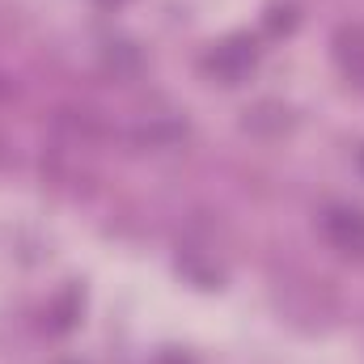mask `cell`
Here are the masks:
<instances>
[{
  "label": "cell",
  "mask_w": 364,
  "mask_h": 364,
  "mask_svg": "<svg viewBox=\"0 0 364 364\" xmlns=\"http://www.w3.org/2000/svg\"><path fill=\"white\" fill-rule=\"evenodd\" d=\"M322 233L335 250L352 255V259H364V212L360 208H331L322 216Z\"/></svg>",
  "instance_id": "cell-1"
},
{
  "label": "cell",
  "mask_w": 364,
  "mask_h": 364,
  "mask_svg": "<svg viewBox=\"0 0 364 364\" xmlns=\"http://www.w3.org/2000/svg\"><path fill=\"white\" fill-rule=\"evenodd\" d=\"M208 68L225 81V85H237L250 68H255V43H246V38H233V43H225V47H216L212 55H208Z\"/></svg>",
  "instance_id": "cell-2"
},
{
  "label": "cell",
  "mask_w": 364,
  "mask_h": 364,
  "mask_svg": "<svg viewBox=\"0 0 364 364\" xmlns=\"http://www.w3.org/2000/svg\"><path fill=\"white\" fill-rule=\"evenodd\" d=\"M335 64L343 68L348 81L364 90V26H343L335 34Z\"/></svg>",
  "instance_id": "cell-3"
},
{
  "label": "cell",
  "mask_w": 364,
  "mask_h": 364,
  "mask_svg": "<svg viewBox=\"0 0 364 364\" xmlns=\"http://www.w3.org/2000/svg\"><path fill=\"white\" fill-rule=\"evenodd\" d=\"M360 166H364V153H360Z\"/></svg>",
  "instance_id": "cell-4"
}]
</instances>
